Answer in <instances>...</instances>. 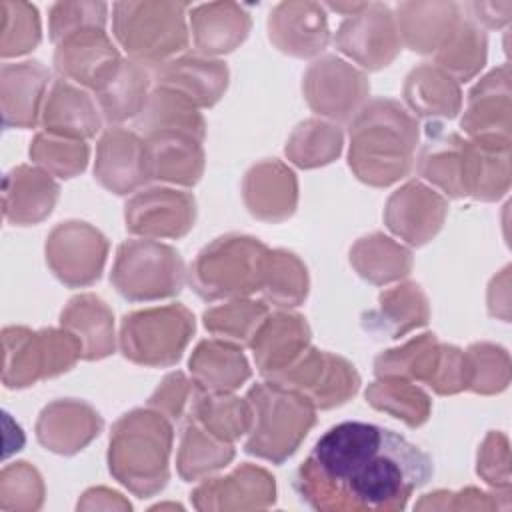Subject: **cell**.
<instances>
[{"mask_svg":"<svg viewBox=\"0 0 512 512\" xmlns=\"http://www.w3.org/2000/svg\"><path fill=\"white\" fill-rule=\"evenodd\" d=\"M432 458L372 422L328 428L300 464L294 490L316 510H402L432 478Z\"/></svg>","mask_w":512,"mask_h":512,"instance_id":"cell-1","label":"cell"},{"mask_svg":"<svg viewBox=\"0 0 512 512\" xmlns=\"http://www.w3.org/2000/svg\"><path fill=\"white\" fill-rule=\"evenodd\" d=\"M416 144V118L394 100H372L350 124L348 164L362 182L388 186L408 174Z\"/></svg>","mask_w":512,"mask_h":512,"instance_id":"cell-2","label":"cell"},{"mask_svg":"<svg viewBox=\"0 0 512 512\" xmlns=\"http://www.w3.org/2000/svg\"><path fill=\"white\" fill-rule=\"evenodd\" d=\"M170 448V420L154 408L132 410L112 428L110 472L136 496H152L166 486Z\"/></svg>","mask_w":512,"mask_h":512,"instance_id":"cell-3","label":"cell"},{"mask_svg":"<svg viewBox=\"0 0 512 512\" xmlns=\"http://www.w3.org/2000/svg\"><path fill=\"white\" fill-rule=\"evenodd\" d=\"M246 400L250 404L252 424L244 450L282 464L296 452L314 426V404L304 394L274 380L252 386Z\"/></svg>","mask_w":512,"mask_h":512,"instance_id":"cell-4","label":"cell"},{"mask_svg":"<svg viewBox=\"0 0 512 512\" xmlns=\"http://www.w3.org/2000/svg\"><path fill=\"white\" fill-rule=\"evenodd\" d=\"M268 254L270 250L250 236L216 238L190 266V286L210 302L258 292L264 284Z\"/></svg>","mask_w":512,"mask_h":512,"instance_id":"cell-5","label":"cell"},{"mask_svg":"<svg viewBox=\"0 0 512 512\" xmlns=\"http://www.w3.org/2000/svg\"><path fill=\"white\" fill-rule=\"evenodd\" d=\"M186 10L180 2H118L114 36L132 60L154 68L188 48Z\"/></svg>","mask_w":512,"mask_h":512,"instance_id":"cell-6","label":"cell"},{"mask_svg":"<svg viewBox=\"0 0 512 512\" xmlns=\"http://www.w3.org/2000/svg\"><path fill=\"white\" fill-rule=\"evenodd\" d=\"M180 254L152 238H132L118 246L110 282L130 302L176 296L184 286Z\"/></svg>","mask_w":512,"mask_h":512,"instance_id":"cell-7","label":"cell"},{"mask_svg":"<svg viewBox=\"0 0 512 512\" xmlns=\"http://www.w3.org/2000/svg\"><path fill=\"white\" fill-rule=\"evenodd\" d=\"M194 332V316L182 304L126 314L120 328L122 354L144 366H170L180 360Z\"/></svg>","mask_w":512,"mask_h":512,"instance_id":"cell-8","label":"cell"},{"mask_svg":"<svg viewBox=\"0 0 512 512\" xmlns=\"http://www.w3.org/2000/svg\"><path fill=\"white\" fill-rule=\"evenodd\" d=\"M378 378L418 380L438 394H456L468 384L466 354L448 344H440L434 334H420L404 346L382 352L374 362Z\"/></svg>","mask_w":512,"mask_h":512,"instance_id":"cell-9","label":"cell"},{"mask_svg":"<svg viewBox=\"0 0 512 512\" xmlns=\"http://www.w3.org/2000/svg\"><path fill=\"white\" fill-rule=\"evenodd\" d=\"M4 352V384L22 388L70 370L82 358V344L66 328L42 332L6 328Z\"/></svg>","mask_w":512,"mask_h":512,"instance_id":"cell-10","label":"cell"},{"mask_svg":"<svg viewBox=\"0 0 512 512\" xmlns=\"http://www.w3.org/2000/svg\"><path fill=\"white\" fill-rule=\"evenodd\" d=\"M270 380L304 394L314 408L338 406L360 386V376L350 362L314 348H306L294 364Z\"/></svg>","mask_w":512,"mask_h":512,"instance_id":"cell-11","label":"cell"},{"mask_svg":"<svg viewBox=\"0 0 512 512\" xmlns=\"http://www.w3.org/2000/svg\"><path fill=\"white\" fill-rule=\"evenodd\" d=\"M334 44L368 70L388 66L402 50L394 14L386 4L378 2H362L354 14L346 16L338 26Z\"/></svg>","mask_w":512,"mask_h":512,"instance_id":"cell-12","label":"cell"},{"mask_svg":"<svg viewBox=\"0 0 512 512\" xmlns=\"http://www.w3.org/2000/svg\"><path fill=\"white\" fill-rule=\"evenodd\" d=\"M106 254V238L86 222H62L46 242V260L52 272L72 288L98 280Z\"/></svg>","mask_w":512,"mask_h":512,"instance_id":"cell-13","label":"cell"},{"mask_svg":"<svg viewBox=\"0 0 512 512\" xmlns=\"http://www.w3.org/2000/svg\"><path fill=\"white\" fill-rule=\"evenodd\" d=\"M124 60L110 42L104 28L86 26L70 32L56 44L54 64L64 80L98 92Z\"/></svg>","mask_w":512,"mask_h":512,"instance_id":"cell-14","label":"cell"},{"mask_svg":"<svg viewBox=\"0 0 512 512\" xmlns=\"http://www.w3.org/2000/svg\"><path fill=\"white\" fill-rule=\"evenodd\" d=\"M304 94L310 108L330 118L356 116L368 94V80L348 62L326 56L312 62L304 76Z\"/></svg>","mask_w":512,"mask_h":512,"instance_id":"cell-15","label":"cell"},{"mask_svg":"<svg viewBox=\"0 0 512 512\" xmlns=\"http://www.w3.org/2000/svg\"><path fill=\"white\" fill-rule=\"evenodd\" d=\"M126 230L146 238H180L196 218L194 196L170 188H148L126 202Z\"/></svg>","mask_w":512,"mask_h":512,"instance_id":"cell-16","label":"cell"},{"mask_svg":"<svg viewBox=\"0 0 512 512\" xmlns=\"http://www.w3.org/2000/svg\"><path fill=\"white\" fill-rule=\"evenodd\" d=\"M146 144L148 180L192 186L204 170V136L192 130L166 128L142 136Z\"/></svg>","mask_w":512,"mask_h":512,"instance_id":"cell-17","label":"cell"},{"mask_svg":"<svg viewBox=\"0 0 512 512\" xmlns=\"http://www.w3.org/2000/svg\"><path fill=\"white\" fill-rule=\"evenodd\" d=\"M152 82L156 88L174 92L196 108H206L224 94L228 68L210 56H182L154 66Z\"/></svg>","mask_w":512,"mask_h":512,"instance_id":"cell-18","label":"cell"},{"mask_svg":"<svg viewBox=\"0 0 512 512\" xmlns=\"http://www.w3.org/2000/svg\"><path fill=\"white\" fill-rule=\"evenodd\" d=\"M446 210L448 204L438 192L414 180L388 198L384 220L402 240L420 246L442 228Z\"/></svg>","mask_w":512,"mask_h":512,"instance_id":"cell-19","label":"cell"},{"mask_svg":"<svg viewBox=\"0 0 512 512\" xmlns=\"http://www.w3.org/2000/svg\"><path fill=\"white\" fill-rule=\"evenodd\" d=\"M268 34L274 46L286 54L314 56L330 40L324 6L318 2H282L270 12Z\"/></svg>","mask_w":512,"mask_h":512,"instance_id":"cell-20","label":"cell"},{"mask_svg":"<svg viewBox=\"0 0 512 512\" xmlns=\"http://www.w3.org/2000/svg\"><path fill=\"white\" fill-rule=\"evenodd\" d=\"M94 174L114 194H128L148 180L146 144L136 132L110 128L98 142Z\"/></svg>","mask_w":512,"mask_h":512,"instance_id":"cell-21","label":"cell"},{"mask_svg":"<svg viewBox=\"0 0 512 512\" xmlns=\"http://www.w3.org/2000/svg\"><path fill=\"white\" fill-rule=\"evenodd\" d=\"M310 328L300 314L274 312L266 314L248 346L254 352L260 374L274 378L294 364L308 348Z\"/></svg>","mask_w":512,"mask_h":512,"instance_id":"cell-22","label":"cell"},{"mask_svg":"<svg viewBox=\"0 0 512 512\" xmlns=\"http://www.w3.org/2000/svg\"><path fill=\"white\" fill-rule=\"evenodd\" d=\"M462 186L464 196L478 200H498L504 196L510 186V140H464Z\"/></svg>","mask_w":512,"mask_h":512,"instance_id":"cell-23","label":"cell"},{"mask_svg":"<svg viewBox=\"0 0 512 512\" xmlns=\"http://www.w3.org/2000/svg\"><path fill=\"white\" fill-rule=\"evenodd\" d=\"M102 430L100 414L78 400H56L48 404L36 424L38 440L52 452L74 454Z\"/></svg>","mask_w":512,"mask_h":512,"instance_id":"cell-24","label":"cell"},{"mask_svg":"<svg viewBox=\"0 0 512 512\" xmlns=\"http://www.w3.org/2000/svg\"><path fill=\"white\" fill-rule=\"evenodd\" d=\"M42 124L46 134L86 140L100 130L98 104L70 80L56 78L46 92Z\"/></svg>","mask_w":512,"mask_h":512,"instance_id":"cell-25","label":"cell"},{"mask_svg":"<svg viewBox=\"0 0 512 512\" xmlns=\"http://www.w3.org/2000/svg\"><path fill=\"white\" fill-rule=\"evenodd\" d=\"M508 66L492 70L468 96L462 128L472 138L510 140V84Z\"/></svg>","mask_w":512,"mask_h":512,"instance_id":"cell-26","label":"cell"},{"mask_svg":"<svg viewBox=\"0 0 512 512\" xmlns=\"http://www.w3.org/2000/svg\"><path fill=\"white\" fill-rule=\"evenodd\" d=\"M296 198V178L278 160L252 166L244 178V200L256 218L280 222L294 212Z\"/></svg>","mask_w":512,"mask_h":512,"instance_id":"cell-27","label":"cell"},{"mask_svg":"<svg viewBox=\"0 0 512 512\" xmlns=\"http://www.w3.org/2000/svg\"><path fill=\"white\" fill-rule=\"evenodd\" d=\"M194 504L206 508H260L274 502V478L256 466L244 464L230 476L214 478L194 490Z\"/></svg>","mask_w":512,"mask_h":512,"instance_id":"cell-28","label":"cell"},{"mask_svg":"<svg viewBox=\"0 0 512 512\" xmlns=\"http://www.w3.org/2000/svg\"><path fill=\"white\" fill-rule=\"evenodd\" d=\"M454 2H406L396 8L400 40L414 52H436L460 22Z\"/></svg>","mask_w":512,"mask_h":512,"instance_id":"cell-29","label":"cell"},{"mask_svg":"<svg viewBox=\"0 0 512 512\" xmlns=\"http://www.w3.org/2000/svg\"><path fill=\"white\" fill-rule=\"evenodd\" d=\"M50 72L40 62L2 66L4 126L30 128L36 124L40 102L50 88Z\"/></svg>","mask_w":512,"mask_h":512,"instance_id":"cell-30","label":"cell"},{"mask_svg":"<svg viewBox=\"0 0 512 512\" xmlns=\"http://www.w3.org/2000/svg\"><path fill=\"white\" fill-rule=\"evenodd\" d=\"M190 28L196 50L204 56L234 50L250 30L248 12L234 2L200 4L190 10Z\"/></svg>","mask_w":512,"mask_h":512,"instance_id":"cell-31","label":"cell"},{"mask_svg":"<svg viewBox=\"0 0 512 512\" xmlns=\"http://www.w3.org/2000/svg\"><path fill=\"white\" fill-rule=\"evenodd\" d=\"M58 192L50 174L18 166L4 178V216L20 226L36 224L52 212Z\"/></svg>","mask_w":512,"mask_h":512,"instance_id":"cell-32","label":"cell"},{"mask_svg":"<svg viewBox=\"0 0 512 512\" xmlns=\"http://www.w3.org/2000/svg\"><path fill=\"white\" fill-rule=\"evenodd\" d=\"M428 322V302L418 284H402L380 294L378 306L362 316V326L376 338H400Z\"/></svg>","mask_w":512,"mask_h":512,"instance_id":"cell-33","label":"cell"},{"mask_svg":"<svg viewBox=\"0 0 512 512\" xmlns=\"http://www.w3.org/2000/svg\"><path fill=\"white\" fill-rule=\"evenodd\" d=\"M190 372L200 390L224 394L248 380L250 366L238 344L212 338L196 346L190 358Z\"/></svg>","mask_w":512,"mask_h":512,"instance_id":"cell-34","label":"cell"},{"mask_svg":"<svg viewBox=\"0 0 512 512\" xmlns=\"http://www.w3.org/2000/svg\"><path fill=\"white\" fill-rule=\"evenodd\" d=\"M464 164V138L454 132H444V126L436 120L426 124V144L418 156V172L444 194L452 198H464L462 186Z\"/></svg>","mask_w":512,"mask_h":512,"instance_id":"cell-35","label":"cell"},{"mask_svg":"<svg viewBox=\"0 0 512 512\" xmlns=\"http://www.w3.org/2000/svg\"><path fill=\"white\" fill-rule=\"evenodd\" d=\"M60 324L80 340L84 360H98L114 350L112 312L94 294L72 298L62 310Z\"/></svg>","mask_w":512,"mask_h":512,"instance_id":"cell-36","label":"cell"},{"mask_svg":"<svg viewBox=\"0 0 512 512\" xmlns=\"http://www.w3.org/2000/svg\"><path fill=\"white\" fill-rule=\"evenodd\" d=\"M150 84V66L136 60H124L118 72L98 92H94V98L102 116L110 124H118L144 110L150 96Z\"/></svg>","mask_w":512,"mask_h":512,"instance_id":"cell-37","label":"cell"},{"mask_svg":"<svg viewBox=\"0 0 512 512\" xmlns=\"http://www.w3.org/2000/svg\"><path fill=\"white\" fill-rule=\"evenodd\" d=\"M458 82L436 64L416 66L404 84V98L408 106L424 118H454L460 112Z\"/></svg>","mask_w":512,"mask_h":512,"instance_id":"cell-38","label":"cell"},{"mask_svg":"<svg viewBox=\"0 0 512 512\" xmlns=\"http://www.w3.org/2000/svg\"><path fill=\"white\" fill-rule=\"evenodd\" d=\"M350 262L372 284H386L406 276L412 268L410 252L382 234L360 238L350 250Z\"/></svg>","mask_w":512,"mask_h":512,"instance_id":"cell-39","label":"cell"},{"mask_svg":"<svg viewBox=\"0 0 512 512\" xmlns=\"http://www.w3.org/2000/svg\"><path fill=\"white\" fill-rule=\"evenodd\" d=\"M188 418L196 420L208 432L226 442H232L246 434L252 424L248 400H240L236 396H230L228 392L212 394L198 390Z\"/></svg>","mask_w":512,"mask_h":512,"instance_id":"cell-40","label":"cell"},{"mask_svg":"<svg viewBox=\"0 0 512 512\" xmlns=\"http://www.w3.org/2000/svg\"><path fill=\"white\" fill-rule=\"evenodd\" d=\"M234 458L230 442L220 440L202 424L188 418L178 452V472L184 480L192 482L212 470L226 466Z\"/></svg>","mask_w":512,"mask_h":512,"instance_id":"cell-41","label":"cell"},{"mask_svg":"<svg viewBox=\"0 0 512 512\" xmlns=\"http://www.w3.org/2000/svg\"><path fill=\"white\" fill-rule=\"evenodd\" d=\"M436 62L456 82L470 80L486 62V34L472 18H460L452 34L436 50Z\"/></svg>","mask_w":512,"mask_h":512,"instance_id":"cell-42","label":"cell"},{"mask_svg":"<svg viewBox=\"0 0 512 512\" xmlns=\"http://www.w3.org/2000/svg\"><path fill=\"white\" fill-rule=\"evenodd\" d=\"M366 398L374 408L406 422L410 428L422 426L430 416V398L404 378H378L368 386Z\"/></svg>","mask_w":512,"mask_h":512,"instance_id":"cell-43","label":"cell"},{"mask_svg":"<svg viewBox=\"0 0 512 512\" xmlns=\"http://www.w3.org/2000/svg\"><path fill=\"white\" fill-rule=\"evenodd\" d=\"M308 274L304 264L286 250H270L262 294L276 306H296L306 298Z\"/></svg>","mask_w":512,"mask_h":512,"instance_id":"cell-44","label":"cell"},{"mask_svg":"<svg viewBox=\"0 0 512 512\" xmlns=\"http://www.w3.org/2000/svg\"><path fill=\"white\" fill-rule=\"evenodd\" d=\"M340 148L342 134L336 126L320 120H306L290 136L286 154L294 164L314 168L332 162L340 154Z\"/></svg>","mask_w":512,"mask_h":512,"instance_id":"cell-45","label":"cell"},{"mask_svg":"<svg viewBox=\"0 0 512 512\" xmlns=\"http://www.w3.org/2000/svg\"><path fill=\"white\" fill-rule=\"evenodd\" d=\"M268 308L262 302L232 300L204 312V326L216 338H228L234 344H248L266 318Z\"/></svg>","mask_w":512,"mask_h":512,"instance_id":"cell-46","label":"cell"},{"mask_svg":"<svg viewBox=\"0 0 512 512\" xmlns=\"http://www.w3.org/2000/svg\"><path fill=\"white\" fill-rule=\"evenodd\" d=\"M468 390L478 394H494L508 386L510 362L508 352L494 344H472L466 352Z\"/></svg>","mask_w":512,"mask_h":512,"instance_id":"cell-47","label":"cell"},{"mask_svg":"<svg viewBox=\"0 0 512 512\" xmlns=\"http://www.w3.org/2000/svg\"><path fill=\"white\" fill-rule=\"evenodd\" d=\"M34 162L60 178H72L82 172L88 162V146L84 140H68L52 134H38L30 146Z\"/></svg>","mask_w":512,"mask_h":512,"instance_id":"cell-48","label":"cell"},{"mask_svg":"<svg viewBox=\"0 0 512 512\" xmlns=\"http://www.w3.org/2000/svg\"><path fill=\"white\" fill-rule=\"evenodd\" d=\"M4 14L2 56H18L40 42L38 10L26 2H0Z\"/></svg>","mask_w":512,"mask_h":512,"instance_id":"cell-49","label":"cell"},{"mask_svg":"<svg viewBox=\"0 0 512 512\" xmlns=\"http://www.w3.org/2000/svg\"><path fill=\"white\" fill-rule=\"evenodd\" d=\"M108 4L104 2H58L50 8V38L58 44L78 28L106 24Z\"/></svg>","mask_w":512,"mask_h":512,"instance_id":"cell-50","label":"cell"},{"mask_svg":"<svg viewBox=\"0 0 512 512\" xmlns=\"http://www.w3.org/2000/svg\"><path fill=\"white\" fill-rule=\"evenodd\" d=\"M198 390L194 380L188 382L182 372H172L150 396L148 406L162 412L170 422H180L182 418H188Z\"/></svg>","mask_w":512,"mask_h":512,"instance_id":"cell-51","label":"cell"},{"mask_svg":"<svg viewBox=\"0 0 512 512\" xmlns=\"http://www.w3.org/2000/svg\"><path fill=\"white\" fill-rule=\"evenodd\" d=\"M508 440L500 432H490L478 452V474L496 488L508 492L510 468H508Z\"/></svg>","mask_w":512,"mask_h":512,"instance_id":"cell-52","label":"cell"},{"mask_svg":"<svg viewBox=\"0 0 512 512\" xmlns=\"http://www.w3.org/2000/svg\"><path fill=\"white\" fill-rule=\"evenodd\" d=\"M466 8L472 10L470 18L476 24L498 28V26L508 22L510 10H512V2H472Z\"/></svg>","mask_w":512,"mask_h":512,"instance_id":"cell-53","label":"cell"}]
</instances>
